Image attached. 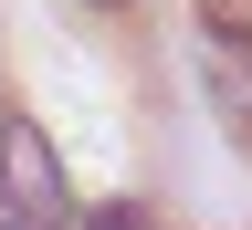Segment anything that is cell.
I'll return each mask as SVG.
<instances>
[{"label": "cell", "instance_id": "4", "mask_svg": "<svg viewBox=\"0 0 252 230\" xmlns=\"http://www.w3.org/2000/svg\"><path fill=\"white\" fill-rule=\"evenodd\" d=\"M84 230H147V220H137V209H94Z\"/></svg>", "mask_w": 252, "mask_h": 230}, {"label": "cell", "instance_id": "1", "mask_svg": "<svg viewBox=\"0 0 252 230\" xmlns=\"http://www.w3.org/2000/svg\"><path fill=\"white\" fill-rule=\"evenodd\" d=\"M0 209H11V230H63L74 220V188H63V168H53V136L21 105L0 115Z\"/></svg>", "mask_w": 252, "mask_h": 230}, {"label": "cell", "instance_id": "5", "mask_svg": "<svg viewBox=\"0 0 252 230\" xmlns=\"http://www.w3.org/2000/svg\"><path fill=\"white\" fill-rule=\"evenodd\" d=\"M0 230H11V220H0Z\"/></svg>", "mask_w": 252, "mask_h": 230}, {"label": "cell", "instance_id": "3", "mask_svg": "<svg viewBox=\"0 0 252 230\" xmlns=\"http://www.w3.org/2000/svg\"><path fill=\"white\" fill-rule=\"evenodd\" d=\"M200 21H210V42L252 52V0H200Z\"/></svg>", "mask_w": 252, "mask_h": 230}, {"label": "cell", "instance_id": "2", "mask_svg": "<svg viewBox=\"0 0 252 230\" xmlns=\"http://www.w3.org/2000/svg\"><path fill=\"white\" fill-rule=\"evenodd\" d=\"M210 94L231 105L242 126H252V52H231V42H210Z\"/></svg>", "mask_w": 252, "mask_h": 230}]
</instances>
